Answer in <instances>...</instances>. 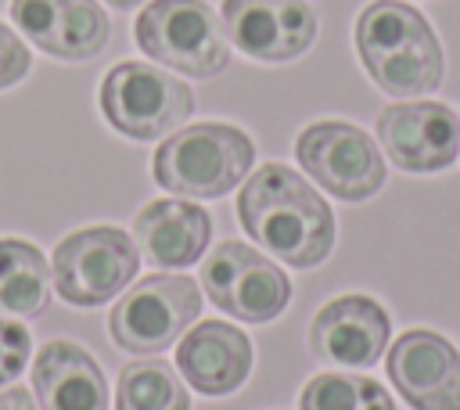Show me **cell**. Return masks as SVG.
Wrapping results in <instances>:
<instances>
[{
	"label": "cell",
	"instance_id": "11",
	"mask_svg": "<svg viewBox=\"0 0 460 410\" xmlns=\"http://www.w3.org/2000/svg\"><path fill=\"white\" fill-rule=\"evenodd\" d=\"M219 18L230 47L262 65L302 58L320 32V14L309 0H223Z\"/></svg>",
	"mask_w": 460,
	"mask_h": 410
},
{
	"label": "cell",
	"instance_id": "21",
	"mask_svg": "<svg viewBox=\"0 0 460 410\" xmlns=\"http://www.w3.org/2000/svg\"><path fill=\"white\" fill-rule=\"evenodd\" d=\"M29 352H32L29 327L0 316V388H4L7 381H14V378L25 370Z\"/></svg>",
	"mask_w": 460,
	"mask_h": 410
},
{
	"label": "cell",
	"instance_id": "14",
	"mask_svg": "<svg viewBox=\"0 0 460 410\" xmlns=\"http://www.w3.org/2000/svg\"><path fill=\"white\" fill-rule=\"evenodd\" d=\"M11 22L58 61H90L111 36L108 11L97 0H11Z\"/></svg>",
	"mask_w": 460,
	"mask_h": 410
},
{
	"label": "cell",
	"instance_id": "20",
	"mask_svg": "<svg viewBox=\"0 0 460 410\" xmlns=\"http://www.w3.org/2000/svg\"><path fill=\"white\" fill-rule=\"evenodd\" d=\"M298 410H395V399L367 374L320 370L298 392Z\"/></svg>",
	"mask_w": 460,
	"mask_h": 410
},
{
	"label": "cell",
	"instance_id": "18",
	"mask_svg": "<svg viewBox=\"0 0 460 410\" xmlns=\"http://www.w3.org/2000/svg\"><path fill=\"white\" fill-rule=\"evenodd\" d=\"M50 263L22 237H0V313L40 316L50 306Z\"/></svg>",
	"mask_w": 460,
	"mask_h": 410
},
{
	"label": "cell",
	"instance_id": "3",
	"mask_svg": "<svg viewBox=\"0 0 460 410\" xmlns=\"http://www.w3.org/2000/svg\"><path fill=\"white\" fill-rule=\"evenodd\" d=\"M255 165V144L230 122H190L172 129L151 158V176L162 191L180 198H223Z\"/></svg>",
	"mask_w": 460,
	"mask_h": 410
},
{
	"label": "cell",
	"instance_id": "5",
	"mask_svg": "<svg viewBox=\"0 0 460 410\" xmlns=\"http://www.w3.org/2000/svg\"><path fill=\"white\" fill-rule=\"evenodd\" d=\"M97 104L115 133L129 140H158L190 119L194 90L162 65L126 58L104 72Z\"/></svg>",
	"mask_w": 460,
	"mask_h": 410
},
{
	"label": "cell",
	"instance_id": "6",
	"mask_svg": "<svg viewBox=\"0 0 460 410\" xmlns=\"http://www.w3.org/2000/svg\"><path fill=\"white\" fill-rule=\"evenodd\" d=\"M140 270V252L133 234L119 227H79L54 245L50 277L58 284V299L75 309H93L111 302L129 288Z\"/></svg>",
	"mask_w": 460,
	"mask_h": 410
},
{
	"label": "cell",
	"instance_id": "19",
	"mask_svg": "<svg viewBox=\"0 0 460 410\" xmlns=\"http://www.w3.org/2000/svg\"><path fill=\"white\" fill-rule=\"evenodd\" d=\"M115 410H190V396L172 363L140 356L119 370Z\"/></svg>",
	"mask_w": 460,
	"mask_h": 410
},
{
	"label": "cell",
	"instance_id": "16",
	"mask_svg": "<svg viewBox=\"0 0 460 410\" xmlns=\"http://www.w3.org/2000/svg\"><path fill=\"white\" fill-rule=\"evenodd\" d=\"M133 241L147 266H194L212 241V219L194 201L155 198L133 216Z\"/></svg>",
	"mask_w": 460,
	"mask_h": 410
},
{
	"label": "cell",
	"instance_id": "24",
	"mask_svg": "<svg viewBox=\"0 0 460 410\" xmlns=\"http://www.w3.org/2000/svg\"><path fill=\"white\" fill-rule=\"evenodd\" d=\"M104 4H111L115 11H133V7H140L144 0H104Z\"/></svg>",
	"mask_w": 460,
	"mask_h": 410
},
{
	"label": "cell",
	"instance_id": "2",
	"mask_svg": "<svg viewBox=\"0 0 460 410\" xmlns=\"http://www.w3.org/2000/svg\"><path fill=\"white\" fill-rule=\"evenodd\" d=\"M356 58L367 79L388 97H424L446 79V50L428 14L406 0H370L352 25Z\"/></svg>",
	"mask_w": 460,
	"mask_h": 410
},
{
	"label": "cell",
	"instance_id": "8",
	"mask_svg": "<svg viewBox=\"0 0 460 410\" xmlns=\"http://www.w3.org/2000/svg\"><path fill=\"white\" fill-rule=\"evenodd\" d=\"M201 316V288L187 273H151L122 291L108 313V334L122 352H162Z\"/></svg>",
	"mask_w": 460,
	"mask_h": 410
},
{
	"label": "cell",
	"instance_id": "23",
	"mask_svg": "<svg viewBox=\"0 0 460 410\" xmlns=\"http://www.w3.org/2000/svg\"><path fill=\"white\" fill-rule=\"evenodd\" d=\"M0 410H36L29 388L22 385H11V388H0Z\"/></svg>",
	"mask_w": 460,
	"mask_h": 410
},
{
	"label": "cell",
	"instance_id": "15",
	"mask_svg": "<svg viewBox=\"0 0 460 410\" xmlns=\"http://www.w3.org/2000/svg\"><path fill=\"white\" fill-rule=\"evenodd\" d=\"M176 370L201 396H230L252 374V342L226 320H194L180 338Z\"/></svg>",
	"mask_w": 460,
	"mask_h": 410
},
{
	"label": "cell",
	"instance_id": "17",
	"mask_svg": "<svg viewBox=\"0 0 460 410\" xmlns=\"http://www.w3.org/2000/svg\"><path fill=\"white\" fill-rule=\"evenodd\" d=\"M32 392L40 410H108L101 363L68 338H50L32 360Z\"/></svg>",
	"mask_w": 460,
	"mask_h": 410
},
{
	"label": "cell",
	"instance_id": "13",
	"mask_svg": "<svg viewBox=\"0 0 460 410\" xmlns=\"http://www.w3.org/2000/svg\"><path fill=\"white\" fill-rule=\"evenodd\" d=\"M388 381L413 410H460V349L431 331H402L385 356Z\"/></svg>",
	"mask_w": 460,
	"mask_h": 410
},
{
	"label": "cell",
	"instance_id": "7",
	"mask_svg": "<svg viewBox=\"0 0 460 410\" xmlns=\"http://www.w3.org/2000/svg\"><path fill=\"white\" fill-rule=\"evenodd\" d=\"M295 158L302 173L338 201H367L388 180L381 144L345 119H316L302 126Z\"/></svg>",
	"mask_w": 460,
	"mask_h": 410
},
{
	"label": "cell",
	"instance_id": "12",
	"mask_svg": "<svg viewBox=\"0 0 460 410\" xmlns=\"http://www.w3.org/2000/svg\"><path fill=\"white\" fill-rule=\"evenodd\" d=\"M392 316L388 309L363 291L334 295L309 320V352L327 367H374L388 349Z\"/></svg>",
	"mask_w": 460,
	"mask_h": 410
},
{
	"label": "cell",
	"instance_id": "9",
	"mask_svg": "<svg viewBox=\"0 0 460 410\" xmlns=\"http://www.w3.org/2000/svg\"><path fill=\"white\" fill-rule=\"evenodd\" d=\"M205 299L241 324H270L291 302L288 273L244 241H219L201 259Z\"/></svg>",
	"mask_w": 460,
	"mask_h": 410
},
{
	"label": "cell",
	"instance_id": "1",
	"mask_svg": "<svg viewBox=\"0 0 460 410\" xmlns=\"http://www.w3.org/2000/svg\"><path fill=\"white\" fill-rule=\"evenodd\" d=\"M244 234L273 259L313 270L334 248V212L320 191L284 162H266L244 176L237 194Z\"/></svg>",
	"mask_w": 460,
	"mask_h": 410
},
{
	"label": "cell",
	"instance_id": "22",
	"mask_svg": "<svg viewBox=\"0 0 460 410\" xmlns=\"http://www.w3.org/2000/svg\"><path fill=\"white\" fill-rule=\"evenodd\" d=\"M32 68V54H29V43L0 22V90H11L18 86Z\"/></svg>",
	"mask_w": 460,
	"mask_h": 410
},
{
	"label": "cell",
	"instance_id": "10",
	"mask_svg": "<svg viewBox=\"0 0 460 410\" xmlns=\"http://www.w3.org/2000/svg\"><path fill=\"white\" fill-rule=\"evenodd\" d=\"M377 144L402 173H446L460 158V115L446 101L406 97L385 104L374 122Z\"/></svg>",
	"mask_w": 460,
	"mask_h": 410
},
{
	"label": "cell",
	"instance_id": "4",
	"mask_svg": "<svg viewBox=\"0 0 460 410\" xmlns=\"http://www.w3.org/2000/svg\"><path fill=\"white\" fill-rule=\"evenodd\" d=\"M133 40L155 65L212 79L230 65V40L223 18L205 0H151L133 22Z\"/></svg>",
	"mask_w": 460,
	"mask_h": 410
}]
</instances>
